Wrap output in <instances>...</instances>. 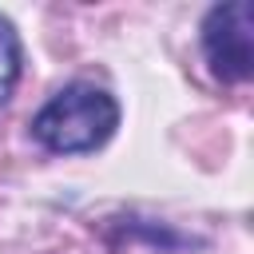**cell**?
<instances>
[{
  "instance_id": "obj_3",
  "label": "cell",
  "mask_w": 254,
  "mask_h": 254,
  "mask_svg": "<svg viewBox=\"0 0 254 254\" xmlns=\"http://www.w3.org/2000/svg\"><path fill=\"white\" fill-rule=\"evenodd\" d=\"M20 64H24L20 36H16L12 20H8V16H0V103H8V99H12L16 79H20Z\"/></svg>"
},
{
  "instance_id": "obj_1",
  "label": "cell",
  "mask_w": 254,
  "mask_h": 254,
  "mask_svg": "<svg viewBox=\"0 0 254 254\" xmlns=\"http://www.w3.org/2000/svg\"><path fill=\"white\" fill-rule=\"evenodd\" d=\"M119 127V103L111 91L95 83L60 87L32 119V139L56 155H87L99 151Z\"/></svg>"
},
{
  "instance_id": "obj_2",
  "label": "cell",
  "mask_w": 254,
  "mask_h": 254,
  "mask_svg": "<svg viewBox=\"0 0 254 254\" xmlns=\"http://www.w3.org/2000/svg\"><path fill=\"white\" fill-rule=\"evenodd\" d=\"M202 56L222 83H246L254 75V4L226 0L202 20Z\"/></svg>"
}]
</instances>
